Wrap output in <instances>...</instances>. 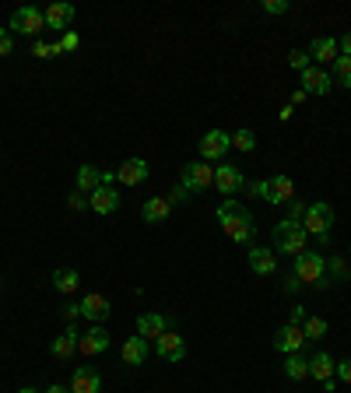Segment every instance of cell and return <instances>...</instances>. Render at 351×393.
Returning <instances> with one entry per match:
<instances>
[{
  "instance_id": "cell-1",
  "label": "cell",
  "mask_w": 351,
  "mask_h": 393,
  "mask_svg": "<svg viewBox=\"0 0 351 393\" xmlns=\"http://www.w3.org/2000/svg\"><path fill=\"white\" fill-rule=\"evenodd\" d=\"M218 221H221V232L232 239V243H250L257 225H253V215L239 204V200H221L218 204Z\"/></svg>"
},
{
  "instance_id": "cell-2",
  "label": "cell",
  "mask_w": 351,
  "mask_h": 393,
  "mask_svg": "<svg viewBox=\"0 0 351 393\" xmlns=\"http://www.w3.org/2000/svg\"><path fill=\"white\" fill-rule=\"evenodd\" d=\"M270 239H274V250L278 253H292V257H299V253H306V228H302V221H278L274 225V232H270Z\"/></svg>"
},
{
  "instance_id": "cell-3",
  "label": "cell",
  "mask_w": 351,
  "mask_h": 393,
  "mask_svg": "<svg viewBox=\"0 0 351 393\" xmlns=\"http://www.w3.org/2000/svg\"><path fill=\"white\" fill-rule=\"evenodd\" d=\"M246 190L253 197H263L267 204H292L295 200V183L288 175H274V179H263V183H250Z\"/></svg>"
},
{
  "instance_id": "cell-4",
  "label": "cell",
  "mask_w": 351,
  "mask_h": 393,
  "mask_svg": "<svg viewBox=\"0 0 351 393\" xmlns=\"http://www.w3.org/2000/svg\"><path fill=\"white\" fill-rule=\"evenodd\" d=\"M330 225H334V208L330 204H309L306 215H302L306 235H316L320 243H327L330 239Z\"/></svg>"
},
{
  "instance_id": "cell-5",
  "label": "cell",
  "mask_w": 351,
  "mask_h": 393,
  "mask_svg": "<svg viewBox=\"0 0 351 393\" xmlns=\"http://www.w3.org/2000/svg\"><path fill=\"white\" fill-rule=\"evenodd\" d=\"M302 285H327V260L320 253H299L295 257V270H292Z\"/></svg>"
},
{
  "instance_id": "cell-6",
  "label": "cell",
  "mask_w": 351,
  "mask_h": 393,
  "mask_svg": "<svg viewBox=\"0 0 351 393\" xmlns=\"http://www.w3.org/2000/svg\"><path fill=\"white\" fill-rule=\"evenodd\" d=\"M179 186L186 193H200V190L215 186V169H208V162H190V165H183Z\"/></svg>"
},
{
  "instance_id": "cell-7",
  "label": "cell",
  "mask_w": 351,
  "mask_h": 393,
  "mask_svg": "<svg viewBox=\"0 0 351 393\" xmlns=\"http://www.w3.org/2000/svg\"><path fill=\"white\" fill-rule=\"evenodd\" d=\"M11 29L21 32V36H39L46 29V14L36 11V7H18V11L11 14Z\"/></svg>"
},
{
  "instance_id": "cell-8",
  "label": "cell",
  "mask_w": 351,
  "mask_h": 393,
  "mask_svg": "<svg viewBox=\"0 0 351 393\" xmlns=\"http://www.w3.org/2000/svg\"><path fill=\"white\" fill-rule=\"evenodd\" d=\"M228 148H232V137L225 131H208L200 137V155H204V162H221Z\"/></svg>"
},
{
  "instance_id": "cell-9",
  "label": "cell",
  "mask_w": 351,
  "mask_h": 393,
  "mask_svg": "<svg viewBox=\"0 0 351 393\" xmlns=\"http://www.w3.org/2000/svg\"><path fill=\"white\" fill-rule=\"evenodd\" d=\"M302 344H306V334H302L299 323H285V327H278V334H274V348L281 351V354H295Z\"/></svg>"
},
{
  "instance_id": "cell-10",
  "label": "cell",
  "mask_w": 351,
  "mask_h": 393,
  "mask_svg": "<svg viewBox=\"0 0 351 393\" xmlns=\"http://www.w3.org/2000/svg\"><path fill=\"white\" fill-rule=\"evenodd\" d=\"M166 330H169V320H166L162 312H144V316H137V337L158 341Z\"/></svg>"
},
{
  "instance_id": "cell-11",
  "label": "cell",
  "mask_w": 351,
  "mask_h": 393,
  "mask_svg": "<svg viewBox=\"0 0 351 393\" xmlns=\"http://www.w3.org/2000/svg\"><path fill=\"white\" fill-rule=\"evenodd\" d=\"M155 351H158V358H166V362H183L186 358V341L173 334V330H166L158 341H155Z\"/></svg>"
},
{
  "instance_id": "cell-12",
  "label": "cell",
  "mask_w": 351,
  "mask_h": 393,
  "mask_svg": "<svg viewBox=\"0 0 351 393\" xmlns=\"http://www.w3.org/2000/svg\"><path fill=\"white\" fill-rule=\"evenodd\" d=\"M88 208H91L95 215H113V211L120 208V193H116V186H98V190L88 197Z\"/></svg>"
},
{
  "instance_id": "cell-13",
  "label": "cell",
  "mask_w": 351,
  "mask_h": 393,
  "mask_svg": "<svg viewBox=\"0 0 351 393\" xmlns=\"http://www.w3.org/2000/svg\"><path fill=\"white\" fill-rule=\"evenodd\" d=\"M109 348V334H106V327H88L85 334H81V341H78V351H85L88 358L91 354H102V351Z\"/></svg>"
},
{
  "instance_id": "cell-14",
  "label": "cell",
  "mask_w": 351,
  "mask_h": 393,
  "mask_svg": "<svg viewBox=\"0 0 351 393\" xmlns=\"http://www.w3.org/2000/svg\"><path fill=\"white\" fill-rule=\"evenodd\" d=\"M78 306H81V316H85V320H91V323H102V320H109V312H113L109 299H106V295H95V292H91V295H85Z\"/></svg>"
},
{
  "instance_id": "cell-15",
  "label": "cell",
  "mask_w": 351,
  "mask_h": 393,
  "mask_svg": "<svg viewBox=\"0 0 351 393\" xmlns=\"http://www.w3.org/2000/svg\"><path fill=\"white\" fill-rule=\"evenodd\" d=\"M144 179H148V162L144 158H127L116 169V183H123V186H141Z\"/></svg>"
},
{
  "instance_id": "cell-16",
  "label": "cell",
  "mask_w": 351,
  "mask_h": 393,
  "mask_svg": "<svg viewBox=\"0 0 351 393\" xmlns=\"http://www.w3.org/2000/svg\"><path fill=\"white\" fill-rule=\"evenodd\" d=\"M330 88H334V85H330V74H327V71H320L316 63L302 71V91H306V95H327Z\"/></svg>"
},
{
  "instance_id": "cell-17",
  "label": "cell",
  "mask_w": 351,
  "mask_h": 393,
  "mask_svg": "<svg viewBox=\"0 0 351 393\" xmlns=\"http://www.w3.org/2000/svg\"><path fill=\"white\" fill-rule=\"evenodd\" d=\"M102 390V376L95 372V369H74V376H71V393H98Z\"/></svg>"
},
{
  "instance_id": "cell-18",
  "label": "cell",
  "mask_w": 351,
  "mask_h": 393,
  "mask_svg": "<svg viewBox=\"0 0 351 393\" xmlns=\"http://www.w3.org/2000/svg\"><path fill=\"white\" fill-rule=\"evenodd\" d=\"M215 186H218L225 197H232L235 190H243V173L235 165H218L215 169Z\"/></svg>"
},
{
  "instance_id": "cell-19",
  "label": "cell",
  "mask_w": 351,
  "mask_h": 393,
  "mask_svg": "<svg viewBox=\"0 0 351 393\" xmlns=\"http://www.w3.org/2000/svg\"><path fill=\"white\" fill-rule=\"evenodd\" d=\"M250 267H253V274H274L278 270V257H274V250H263V246H250Z\"/></svg>"
},
{
  "instance_id": "cell-20",
  "label": "cell",
  "mask_w": 351,
  "mask_h": 393,
  "mask_svg": "<svg viewBox=\"0 0 351 393\" xmlns=\"http://www.w3.org/2000/svg\"><path fill=\"white\" fill-rule=\"evenodd\" d=\"M78 341H81L78 327H74V323H67V330H63V334H60V337L49 344V351H53L56 358H71V354L78 351Z\"/></svg>"
},
{
  "instance_id": "cell-21",
  "label": "cell",
  "mask_w": 351,
  "mask_h": 393,
  "mask_svg": "<svg viewBox=\"0 0 351 393\" xmlns=\"http://www.w3.org/2000/svg\"><path fill=\"white\" fill-rule=\"evenodd\" d=\"M71 21H74V7L71 4H49L46 7V29H60L63 32Z\"/></svg>"
},
{
  "instance_id": "cell-22",
  "label": "cell",
  "mask_w": 351,
  "mask_h": 393,
  "mask_svg": "<svg viewBox=\"0 0 351 393\" xmlns=\"http://www.w3.org/2000/svg\"><path fill=\"white\" fill-rule=\"evenodd\" d=\"M309 376H312V379H320V383L334 379V358H330L327 351H316V354L309 358Z\"/></svg>"
},
{
  "instance_id": "cell-23",
  "label": "cell",
  "mask_w": 351,
  "mask_h": 393,
  "mask_svg": "<svg viewBox=\"0 0 351 393\" xmlns=\"http://www.w3.org/2000/svg\"><path fill=\"white\" fill-rule=\"evenodd\" d=\"M120 354H123L127 365H144V362H148V341H144V337H127Z\"/></svg>"
},
{
  "instance_id": "cell-24",
  "label": "cell",
  "mask_w": 351,
  "mask_h": 393,
  "mask_svg": "<svg viewBox=\"0 0 351 393\" xmlns=\"http://www.w3.org/2000/svg\"><path fill=\"white\" fill-rule=\"evenodd\" d=\"M169 208H173V204H169L166 197H148V200H144V208H141V215H144L148 225H158V221L169 218Z\"/></svg>"
},
{
  "instance_id": "cell-25",
  "label": "cell",
  "mask_w": 351,
  "mask_h": 393,
  "mask_svg": "<svg viewBox=\"0 0 351 393\" xmlns=\"http://www.w3.org/2000/svg\"><path fill=\"white\" fill-rule=\"evenodd\" d=\"M309 60H316V63L337 60V39H330V36H320V39H312V46H309Z\"/></svg>"
},
{
  "instance_id": "cell-26",
  "label": "cell",
  "mask_w": 351,
  "mask_h": 393,
  "mask_svg": "<svg viewBox=\"0 0 351 393\" xmlns=\"http://www.w3.org/2000/svg\"><path fill=\"white\" fill-rule=\"evenodd\" d=\"M78 285H81V274H78V270H71V267L53 270V288H56V292L71 295V292H78Z\"/></svg>"
},
{
  "instance_id": "cell-27",
  "label": "cell",
  "mask_w": 351,
  "mask_h": 393,
  "mask_svg": "<svg viewBox=\"0 0 351 393\" xmlns=\"http://www.w3.org/2000/svg\"><path fill=\"white\" fill-rule=\"evenodd\" d=\"M285 376H288V379H295V383H299V379H306V376H309V358H302L299 351H295V354H288V358H285Z\"/></svg>"
},
{
  "instance_id": "cell-28",
  "label": "cell",
  "mask_w": 351,
  "mask_h": 393,
  "mask_svg": "<svg viewBox=\"0 0 351 393\" xmlns=\"http://www.w3.org/2000/svg\"><path fill=\"white\" fill-rule=\"evenodd\" d=\"M302 334H306V341H316V337L327 334V323H323L320 316H306V320H302Z\"/></svg>"
},
{
  "instance_id": "cell-29",
  "label": "cell",
  "mask_w": 351,
  "mask_h": 393,
  "mask_svg": "<svg viewBox=\"0 0 351 393\" xmlns=\"http://www.w3.org/2000/svg\"><path fill=\"white\" fill-rule=\"evenodd\" d=\"M232 148H239V151H253V148H257V133L246 131V127L235 131L232 133Z\"/></svg>"
},
{
  "instance_id": "cell-30",
  "label": "cell",
  "mask_w": 351,
  "mask_h": 393,
  "mask_svg": "<svg viewBox=\"0 0 351 393\" xmlns=\"http://www.w3.org/2000/svg\"><path fill=\"white\" fill-rule=\"evenodd\" d=\"M327 270H330L337 281H348L351 277V267L345 263V257H330V260H327Z\"/></svg>"
},
{
  "instance_id": "cell-31",
  "label": "cell",
  "mask_w": 351,
  "mask_h": 393,
  "mask_svg": "<svg viewBox=\"0 0 351 393\" xmlns=\"http://www.w3.org/2000/svg\"><path fill=\"white\" fill-rule=\"evenodd\" d=\"M334 71H337V81L345 88H351V56H337L334 60Z\"/></svg>"
},
{
  "instance_id": "cell-32",
  "label": "cell",
  "mask_w": 351,
  "mask_h": 393,
  "mask_svg": "<svg viewBox=\"0 0 351 393\" xmlns=\"http://www.w3.org/2000/svg\"><path fill=\"white\" fill-rule=\"evenodd\" d=\"M288 67H295V71L302 74L306 67H312V60H309V53H302V49H292V53H288Z\"/></svg>"
},
{
  "instance_id": "cell-33",
  "label": "cell",
  "mask_w": 351,
  "mask_h": 393,
  "mask_svg": "<svg viewBox=\"0 0 351 393\" xmlns=\"http://www.w3.org/2000/svg\"><path fill=\"white\" fill-rule=\"evenodd\" d=\"M260 11H267V14H285L288 11V0H260Z\"/></svg>"
},
{
  "instance_id": "cell-34",
  "label": "cell",
  "mask_w": 351,
  "mask_h": 393,
  "mask_svg": "<svg viewBox=\"0 0 351 393\" xmlns=\"http://www.w3.org/2000/svg\"><path fill=\"white\" fill-rule=\"evenodd\" d=\"M334 372H337V379H341L345 387H351V358L337 362V365H334Z\"/></svg>"
},
{
  "instance_id": "cell-35",
  "label": "cell",
  "mask_w": 351,
  "mask_h": 393,
  "mask_svg": "<svg viewBox=\"0 0 351 393\" xmlns=\"http://www.w3.org/2000/svg\"><path fill=\"white\" fill-rule=\"evenodd\" d=\"M78 46H81L78 32H63V39H60V49H63V53H74Z\"/></svg>"
},
{
  "instance_id": "cell-36",
  "label": "cell",
  "mask_w": 351,
  "mask_h": 393,
  "mask_svg": "<svg viewBox=\"0 0 351 393\" xmlns=\"http://www.w3.org/2000/svg\"><path fill=\"white\" fill-rule=\"evenodd\" d=\"M14 53V39L7 36V29H0V56H11Z\"/></svg>"
},
{
  "instance_id": "cell-37",
  "label": "cell",
  "mask_w": 351,
  "mask_h": 393,
  "mask_svg": "<svg viewBox=\"0 0 351 393\" xmlns=\"http://www.w3.org/2000/svg\"><path fill=\"white\" fill-rule=\"evenodd\" d=\"M281 288H285V292H299V288H302V281H299L295 274H288V277L281 281Z\"/></svg>"
},
{
  "instance_id": "cell-38",
  "label": "cell",
  "mask_w": 351,
  "mask_h": 393,
  "mask_svg": "<svg viewBox=\"0 0 351 393\" xmlns=\"http://www.w3.org/2000/svg\"><path fill=\"white\" fill-rule=\"evenodd\" d=\"M60 312H63V320H67V323H74V320L81 316V306H63Z\"/></svg>"
},
{
  "instance_id": "cell-39",
  "label": "cell",
  "mask_w": 351,
  "mask_h": 393,
  "mask_svg": "<svg viewBox=\"0 0 351 393\" xmlns=\"http://www.w3.org/2000/svg\"><path fill=\"white\" fill-rule=\"evenodd\" d=\"M88 193H81V190H78V193H74V197H71V208H74V211H81V208H88V200H85Z\"/></svg>"
},
{
  "instance_id": "cell-40",
  "label": "cell",
  "mask_w": 351,
  "mask_h": 393,
  "mask_svg": "<svg viewBox=\"0 0 351 393\" xmlns=\"http://www.w3.org/2000/svg\"><path fill=\"white\" fill-rule=\"evenodd\" d=\"M302 215H306V204L292 200V215H288V218H292V221H302Z\"/></svg>"
},
{
  "instance_id": "cell-41",
  "label": "cell",
  "mask_w": 351,
  "mask_h": 393,
  "mask_svg": "<svg viewBox=\"0 0 351 393\" xmlns=\"http://www.w3.org/2000/svg\"><path fill=\"white\" fill-rule=\"evenodd\" d=\"M337 56H351V32L341 39V43H337Z\"/></svg>"
},
{
  "instance_id": "cell-42",
  "label": "cell",
  "mask_w": 351,
  "mask_h": 393,
  "mask_svg": "<svg viewBox=\"0 0 351 393\" xmlns=\"http://www.w3.org/2000/svg\"><path fill=\"white\" fill-rule=\"evenodd\" d=\"M166 200H169V204H173V200H176V204H183V200H186V190H183V186H176V190L169 193V197H166Z\"/></svg>"
},
{
  "instance_id": "cell-43",
  "label": "cell",
  "mask_w": 351,
  "mask_h": 393,
  "mask_svg": "<svg viewBox=\"0 0 351 393\" xmlns=\"http://www.w3.org/2000/svg\"><path fill=\"white\" fill-rule=\"evenodd\" d=\"M32 56H49V46L36 39V43H32Z\"/></svg>"
},
{
  "instance_id": "cell-44",
  "label": "cell",
  "mask_w": 351,
  "mask_h": 393,
  "mask_svg": "<svg viewBox=\"0 0 351 393\" xmlns=\"http://www.w3.org/2000/svg\"><path fill=\"white\" fill-rule=\"evenodd\" d=\"M306 320V306H295L292 309V323H302Z\"/></svg>"
},
{
  "instance_id": "cell-45",
  "label": "cell",
  "mask_w": 351,
  "mask_h": 393,
  "mask_svg": "<svg viewBox=\"0 0 351 393\" xmlns=\"http://www.w3.org/2000/svg\"><path fill=\"white\" fill-rule=\"evenodd\" d=\"M292 113H295V106H292V102H288V106H285V109H281V113H278V116H281V120H292Z\"/></svg>"
},
{
  "instance_id": "cell-46",
  "label": "cell",
  "mask_w": 351,
  "mask_h": 393,
  "mask_svg": "<svg viewBox=\"0 0 351 393\" xmlns=\"http://www.w3.org/2000/svg\"><path fill=\"white\" fill-rule=\"evenodd\" d=\"M46 393H71V387H67V390H63V387H49Z\"/></svg>"
},
{
  "instance_id": "cell-47",
  "label": "cell",
  "mask_w": 351,
  "mask_h": 393,
  "mask_svg": "<svg viewBox=\"0 0 351 393\" xmlns=\"http://www.w3.org/2000/svg\"><path fill=\"white\" fill-rule=\"evenodd\" d=\"M18 393H36V390H32V387H21V390H18Z\"/></svg>"
}]
</instances>
